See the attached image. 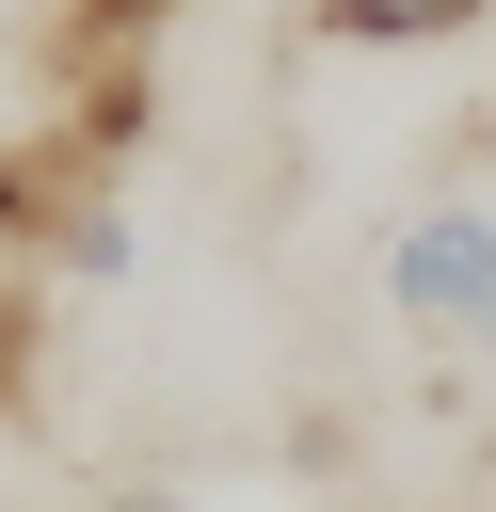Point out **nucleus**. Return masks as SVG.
<instances>
[{
    "instance_id": "nucleus-1",
    "label": "nucleus",
    "mask_w": 496,
    "mask_h": 512,
    "mask_svg": "<svg viewBox=\"0 0 496 512\" xmlns=\"http://www.w3.org/2000/svg\"><path fill=\"white\" fill-rule=\"evenodd\" d=\"M384 304L432 352H496V192H416L384 240Z\"/></svg>"
},
{
    "instance_id": "nucleus-2",
    "label": "nucleus",
    "mask_w": 496,
    "mask_h": 512,
    "mask_svg": "<svg viewBox=\"0 0 496 512\" xmlns=\"http://www.w3.org/2000/svg\"><path fill=\"white\" fill-rule=\"evenodd\" d=\"M0 240H32V256H64V272H128L112 160H96L80 128H32V144H0Z\"/></svg>"
},
{
    "instance_id": "nucleus-3",
    "label": "nucleus",
    "mask_w": 496,
    "mask_h": 512,
    "mask_svg": "<svg viewBox=\"0 0 496 512\" xmlns=\"http://www.w3.org/2000/svg\"><path fill=\"white\" fill-rule=\"evenodd\" d=\"M496 0H304V48H448V32H480Z\"/></svg>"
},
{
    "instance_id": "nucleus-4",
    "label": "nucleus",
    "mask_w": 496,
    "mask_h": 512,
    "mask_svg": "<svg viewBox=\"0 0 496 512\" xmlns=\"http://www.w3.org/2000/svg\"><path fill=\"white\" fill-rule=\"evenodd\" d=\"M192 0H64L48 16V80H96V64H144L160 32H176Z\"/></svg>"
},
{
    "instance_id": "nucleus-5",
    "label": "nucleus",
    "mask_w": 496,
    "mask_h": 512,
    "mask_svg": "<svg viewBox=\"0 0 496 512\" xmlns=\"http://www.w3.org/2000/svg\"><path fill=\"white\" fill-rule=\"evenodd\" d=\"M32 352H48V320H32V288L0 272V400H32Z\"/></svg>"
},
{
    "instance_id": "nucleus-6",
    "label": "nucleus",
    "mask_w": 496,
    "mask_h": 512,
    "mask_svg": "<svg viewBox=\"0 0 496 512\" xmlns=\"http://www.w3.org/2000/svg\"><path fill=\"white\" fill-rule=\"evenodd\" d=\"M112 512H208V496H160V480H144V496H112Z\"/></svg>"
}]
</instances>
